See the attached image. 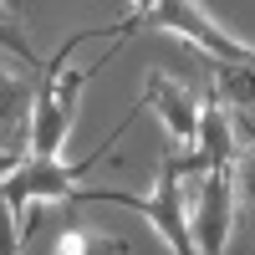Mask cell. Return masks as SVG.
<instances>
[{
    "mask_svg": "<svg viewBox=\"0 0 255 255\" xmlns=\"http://www.w3.org/2000/svg\"><path fill=\"white\" fill-rule=\"evenodd\" d=\"M143 113V102H138V108L133 113H128L118 128H113V133H108V143H97L92 148V153L87 158H82V163H61V158H20L15 168H10V174H5V189H0V194H5V215H10V230H15V240H20V230H26V209L31 204H41V199H77L82 194V179H87L92 174V168L102 163V158H108L113 153V148H118V138L128 133V128H133V118Z\"/></svg>",
    "mask_w": 255,
    "mask_h": 255,
    "instance_id": "obj_3",
    "label": "cell"
},
{
    "mask_svg": "<svg viewBox=\"0 0 255 255\" xmlns=\"http://www.w3.org/2000/svg\"><path fill=\"white\" fill-rule=\"evenodd\" d=\"M143 108H153L168 128V138L174 143H194L199 148V123H204V102L184 87V82H174L168 72H153L148 77V87H143Z\"/></svg>",
    "mask_w": 255,
    "mask_h": 255,
    "instance_id": "obj_6",
    "label": "cell"
},
{
    "mask_svg": "<svg viewBox=\"0 0 255 255\" xmlns=\"http://www.w3.org/2000/svg\"><path fill=\"white\" fill-rule=\"evenodd\" d=\"M194 174H215L204 153H163L158 158V184L148 194H123V189H82V204H123L143 215L148 225L163 235V245L174 255H199L194 245V220H189V194H184V179Z\"/></svg>",
    "mask_w": 255,
    "mask_h": 255,
    "instance_id": "obj_2",
    "label": "cell"
},
{
    "mask_svg": "<svg viewBox=\"0 0 255 255\" xmlns=\"http://www.w3.org/2000/svg\"><path fill=\"white\" fill-rule=\"evenodd\" d=\"M92 36H108V26H87V31L67 36L46 61H41L26 41L15 36V26H5V46L26 56V67H36V72H31V82H36V102H31V153H36V158H61V143L72 138V118H77L82 87L97 77V67H108V61L72 67V51L82 46V41H92Z\"/></svg>",
    "mask_w": 255,
    "mask_h": 255,
    "instance_id": "obj_1",
    "label": "cell"
},
{
    "mask_svg": "<svg viewBox=\"0 0 255 255\" xmlns=\"http://www.w3.org/2000/svg\"><path fill=\"white\" fill-rule=\"evenodd\" d=\"M235 118V113H230ZM240 128V158H235V199H240V215L255 230V118H235Z\"/></svg>",
    "mask_w": 255,
    "mask_h": 255,
    "instance_id": "obj_10",
    "label": "cell"
},
{
    "mask_svg": "<svg viewBox=\"0 0 255 255\" xmlns=\"http://www.w3.org/2000/svg\"><path fill=\"white\" fill-rule=\"evenodd\" d=\"M235 168H215L199 184V204H194V245L199 255H225L230 250V220H235Z\"/></svg>",
    "mask_w": 255,
    "mask_h": 255,
    "instance_id": "obj_5",
    "label": "cell"
},
{
    "mask_svg": "<svg viewBox=\"0 0 255 255\" xmlns=\"http://www.w3.org/2000/svg\"><path fill=\"white\" fill-rule=\"evenodd\" d=\"M46 255H128V240L102 235L92 225H56Z\"/></svg>",
    "mask_w": 255,
    "mask_h": 255,
    "instance_id": "obj_9",
    "label": "cell"
},
{
    "mask_svg": "<svg viewBox=\"0 0 255 255\" xmlns=\"http://www.w3.org/2000/svg\"><path fill=\"white\" fill-rule=\"evenodd\" d=\"M194 153H204L209 168H235V158H240V128H235L230 108L215 92L204 97V123H199V148Z\"/></svg>",
    "mask_w": 255,
    "mask_h": 255,
    "instance_id": "obj_7",
    "label": "cell"
},
{
    "mask_svg": "<svg viewBox=\"0 0 255 255\" xmlns=\"http://www.w3.org/2000/svg\"><path fill=\"white\" fill-rule=\"evenodd\" d=\"M204 67L225 108L235 118H255V67H220V61H204Z\"/></svg>",
    "mask_w": 255,
    "mask_h": 255,
    "instance_id": "obj_8",
    "label": "cell"
},
{
    "mask_svg": "<svg viewBox=\"0 0 255 255\" xmlns=\"http://www.w3.org/2000/svg\"><path fill=\"white\" fill-rule=\"evenodd\" d=\"M138 26H158V31H174L184 41H194L204 51V61H220V67H255V46L235 41L225 26L209 20L204 5H189V0H153V5H138Z\"/></svg>",
    "mask_w": 255,
    "mask_h": 255,
    "instance_id": "obj_4",
    "label": "cell"
}]
</instances>
